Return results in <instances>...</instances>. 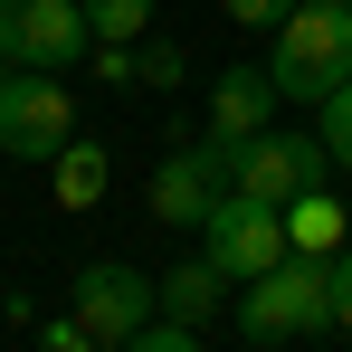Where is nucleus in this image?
I'll return each mask as SVG.
<instances>
[{
	"label": "nucleus",
	"instance_id": "nucleus-1",
	"mask_svg": "<svg viewBox=\"0 0 352 352\" xmlns=\"http://www.w3.org/2000/svg\"><path fill=\"white\" fill-rule=\"evenodd\" d=\"M267 76L295 105H324L333 86H352V0H295V19L276 29Z\"/></svg>",
	"mask_w": 352,
	"mask_h": 352
},
{
	"label": "nucleus",
	"instance_id": "nucleus-2",
	"mask_svg": "<svg viewBox=\"0 0 352 352\" xmlns=\"http://www.w3.org/2000/svg\"><path fill=\"white\" fill-rule=\"evenodd\" d=\"M314 324H333L324 257H286V267H267V276L238 286V333H248V343H295V333H314Z\"/></svg>",
	"mask_w": 352,
	"mask_h": 352
},
{
	"label": "nucleus",
	"instance_id": "nucleus-3",
	"mask_svg": "<svg viewBox=\"0 0 352 352\" xmlns=\"http://www.w3.org/2000/svg\"><path fill=\"white\" fill-rule=\"evenodd\" d=\"M86 38H96L86 0H0V58L19 67V76H58V67H76Z\"/></svg>",
	"mask_w": 352,
	"mask_h": 352
},
{
	"label": "nucleus",
	"instance_id": "nucleus-4",
	"mask_svg": "<svg viewBox=\"0 0 352 352\" xmlns=\"http://www.w3.org/2000/svg\"><path fill=\"white\" fill-rule=\"evenodd\" d=\"M200 238H210V257L229 267L238 286L295 257V238H286V210H276V200H248V190H229V200H219V210L200 219Z\"/></svg>",
	"mask_w": 352,
	"mask_h": 352
},
{
	"label": "nucleus",
	"instance_id": "nucleus-5",
	"mask_svg": "<svg viewBox=\"0 0 352 352\" xmlns=\"http://www.w3.org/2000/svg\"><path fill=\"white\" fill-rule=\"evenodd\" d=\"M324 162H333V153H324V133H276V124H267V133H248V143H238V181H229V190L276 200V210H286V200H305V190H324Z\"/></svg>",
	"mask_w": 352,
	"mask_h": 352
},
{
	"label": "nucleus",
	"instance_id": "nucleus-6",
	"mask_svg": "<svg viewBox=\"0 0 352 352\" xmlns=\"http://www.w3.org/2000/svg\"><path fill=\"white\" fill-rule=\"evenodd\" d=\"M153 305H162V286H153L143 267H124V257L76 267V324H86L96 343H133V333L153 324Z\"/></svg>",
	"mask_w": 352,
	"mask_h": 352
},
{
	"label": "nucleus",
	"instance_id": "nucleus-7",
	"mask_svg": "<svg viewBox=\"0 0 352 352\" xmlns=\"http://www.w3.org/2000/svg\"><path fill=\"white\" fill-rule=\"evenodd\" d=\"M67 143H76V105H67L58 76H10V96H0V153H19V162H58Z\"/></svg>",
	"mask_w": 352,
	"mask_h": 352
},
{
	"label": "nucleus",
	"instance_id": "nucleus-8",
	"mask_svg": "<svg viewBox=\"0 0 352 352\" xmlns=\"http://www.w3.org/2000/svg\"><path fill=\"white\" fill-rule=\"evenodd\" d=\"M267 105H276V76H267V67H229V76L210 86V143L267 133Z\"/></svg>",
	"mask_w": 352,
	"mask_h": 352
},
{
	"label": "nucleus",
	"instance_id": "nucleus-9",
	"mask_svg": "<svg viewBox=\"0 0 352 352\" xmlns=\"http://www.w3.org/2000/svg\"><path fill=\"white\" fill-rule=\"evenodd\" d=\"M219 305H229V267H219V257L162 267V314H172V324H210Z\"/></svg>",
	"mask_w": 352,
	"mask_h": 352
},
{
	"label": "nucleus",
	"instance_id": "nucleus-10",
	"mask_svg": "<svg viewBox=\"0 0 352 352\" xmlns=\"http://www.w3.org/2000/svg\"><path fill=\"white\" fill-rule=\"evenodd\" d=\"M286 238H295V257H333V248H352V200H333V190L286 200Z\"/></svg>",
	"mask_w": 352,
	"mask_h": 352
},
{
	"label": "nucleus",
	"instance_id": "nucleus-11",
	"mask_svg": "<svg viewBox=\"0 0 352 352\" xmlns=\"http://www.w3.org/2000/svg\"><path fill=\"white\" fill-rule=\"evenodd\" d=\"M48 172H58V210H96V200H105V143H86V133H76Z\"/></svg>",
	"mask_w": 352,
	"mask_h": 352
},
{
	"label": "nucleus",
	"instance_id": "nucleus-12",
	"mask_svg": "<svg viewBox=\"0 0 352 352\" xmlns=\"http://www.w3.org/2000/svg\"><path fill=\"white\" fill-rule=\"evenodd\" d=\"M86 19H96V38H143L153 29V0H86Z\"/></svg>",
	"mask_w": 352,
	"mask_h": 352
},
{
	"label": "nucleus",
	"instance_id": "nucleus-13",
	"mask_svg": "<svg viewBox=\"0 0 352 352\" xmlns=\"http://www.w3.org/2000/svg\"><path fill=\"white\" fill-rule=\"evenodd\" d=\"M314 115H324V124H314V133H324V153H333V162L352 172V86H333V96H324Z\"/></svg>",
	"mask_w": 352,
	"mask_h": 352
},
{
	"label": "nucleus",
	"instance_id": "nucleus-14",
	"mask_svg": "<svg viewBox=\"0 0 352 352\" xmlns=\"http://www.w3.org/2000/svg\"><path fill=\"white\" fill-rule=\"evenodd\" d=\"M115 352H210V343H200V324H172V314H162V324H143V333L115 343Z\"/></svg>",
	"mask_w": 352,
	"mask_h": 352
},
{
	"label": "nucleus",
	"instance_id": "nucleus-15",
	"mask_svg": "<svg viewBox=\"0 0 352 352\" xmlns=\"http://www.w3.org/2000/svg\"><path fill=\"white\" fill-rule=\"evenodd\" d=\"M229 19H238V29H286L295 0H229Z\"/></svg>",
	"mask_w": 352,
	"mask_h": 352
},
{
	"label": "nucleus",
	"instance_id": "nucleus-16",
	"mask_svg": "<svg viewBox=\"0 0 352 352\" xmlns=\"http://www.w3.org/2000/svg\"><path fill=\"white\" fill-rule=\"evenodd\" d=\"M38 352H96V333L76 314H58V324H38Z\"/></svg>",
	"mask_w": 352,
	"mask_h": 352
},
{
	"label": "nucleus",
	"instance_id": "nucleus-17",
	"mask_svg": "<svg viewBox=\"0 0 352 352\" xmlns=\"http://www.w3.org/2000/svg\"><path fill=\"white\" fill-rule=\"evenodd\" d=\"M324 276H333V324L352 333V248H333V257H324Z\"/></svg>",
	"mask_w": 352,
	"mask_h": 352
},
{
	"label": "nucleus",
	"instance_id": "nucleus-18",
	"mask_svg": "<svg viewBox=\"0 0 352 352\" xmlns=\"http://www.w3.org/2000/svg\"><path fill=\"white\" fill-rule=\"evenodd\" d=\"M143 86H181V48H172V38L143 48Z\"/></svg>",
	"mask_w": 352,
	"mask_h": 352
},
{
	"label": "nucleus",
	"instance_id": "nucleus-19",
	"mask_svg": "<svg viewBox=\"0 0 352 352\" xmlns=\"http://www.w3.org/2000/svg\"><path fill=\"white\" fill-rule=\"evenodd\" d=\"M0 96H10V58H0Z\"/></svg>",
	"mask_w": 352,
	"mask_h": 352
}]
</instances>
